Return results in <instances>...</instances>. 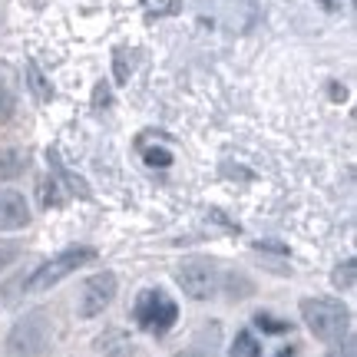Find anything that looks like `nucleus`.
Returning a JSON list of instances; mask_svg holds the SVG:
<instances>
[{
	"instance_id": "11",
	"label": "nucleus",
	"mask_w": 357,
	"mask_h": 357,
	"mask_svg": "<svg viewBox=\"0 0 357 357\" xmlns=\"http://www.w3.org/2000/svg\"><path fill=\"white\" fill-rule=\"evenodd\" d=\"M102 357H136V347L129 344V341H119V344L106 347V351H102Z\"/></svg>"
},
{
	"instance_id": "13",
	"label": "nucleus",
	"mask_w": 357,
	"mask_h": 357,
	"mask_svg": "<svg viewBox=\"0 0 357 357\" xmlns=\"http://www.w3.org/2000/svg\"><path fill=\"white\" fill-rule=\"evenodd\" d=\"M176 357H212L208 351H199V347H189V351H182V354H176Z\"/></svg>"
},
{
	"instance_id": "14",
	"label": "nucleus",
	"mask_w": 357,
	"mask_h": 357,
	"mask_svg": "<svg viewBox=\"0 0 357 357\" xmlns=\"http://www.w3.org/2000/svg\"><path fill=\"white\" fill-rule=\"evenodd\" d=\"M331 357H354V344L347 341V344H344V351H334Z\"/></svg>"
},
{
	"instance_id": "5",
	"label": "nucleus",
	"mask_w": 357,
	"mask_h": 357,
	"mask_svg": "<svg viewBox=\"0 0 357 357\" xmlns=\"http://www.w3.org/2000/svg\"><path fill=\"white\" fill-rule=\"evenodd\" d=\"M116 291H119V278L116 271H96L79 284V298H77V314L83 321L100 318L106 307L113 305Z\"/></svg>"
},
{
	"instance_id": "2",
	"label": "nucleus",
	"mask_w": 357,
	"mask_h": 357,
	"mask_svg": "<svg viewBox=\"0 0 357 357\" xmlns=\"http://www.w3.org/2000/svg\"><path fill=\"white\" fill-rule=\"evenodd\" d=\"M93 258H96V248H89V245H73V248L56 252V255H50L30 278H26V291L30 294L50 291V288H56V284L66 281L70 275H77L83 265H89Z\"/></svg>"
},
{
	"instance_id": "1",
	"label": "nucleus",
	"mask_w": 357,
	"mask_h": 357,
	"mask_svg": "<svg viewBox=\"0 0 357 357\" xmlns=\"http://www.w3.org/2000/svg\"><path fill=\"white\" fill-rule=\"evenodd\" d=\"M301 321L305 328L324 344H337L347 337L351 328V311L337 298H305L301 301Z\"/></svg>"
},
{
	"instance_id": "8",
	"label": "nucleus",
	"mask_w": 357,
	"mask_h": 357,
	"mask_svg": "<svg viewBox=\"0 0 357 357\" xmlns=\"http://www.w3.org/2000/svg\"><path fill=\"white\" fill-rule=\"evenodd\" d=\"M229 357H261V341L252 331H238L231 337Z\"/></svg>"
},
{
	"instance_id": "7",
	"label": "nucleus",
	"mask_w": 357,
	"mask_h": 357,
	"mask_svg": "<svg viewBox=\"0 0 357 357\" xmlns=\"http://www.w3.org/2000/svg\"><path fill=\"white\" fill-rule=\"evenodd\" d=\"M30 199L20 189H0V231L10 235V231H24L30 225Z\"/></svg>"
},
{
	"instance_id": "6",
	"label": "nucleus",
	"mask_w": 357,
	"mask_h": 357,
	"mask_svg": "<svg viewBox=\"0 0 357 357\" xmlns=\"http://www.w3.org/2000/svg\"><path fill=\"white\" fill-rule=\"evenodd\" d=\"M176 281L182 294L192 298V301H208L218 288V271L212 261H205V258H189V261H182L176 268Z\"/></svg>"
},
{
	"instance_id": "16",
	"label": "nucleus",
	"mask_w": 357,
	"mask_h": 357,
	"mask_svg": "<svg viewBox=\"0 0 357 357\" xmlns=\"http://www.w3.org/2000/svg\"><path fill=\"white\" fill-rule=\"evenodd\" d=\"M291 354H294V351H291V347H288V351H281L278 357H291Z\"/></svg>"
},
{
	"instance_id": "3",
	"label": "nucleus",
	"mask_w": 357,
	"mask_h": 357,
	"mask_svg": "<svg viewBox=\"0 0 357 357\" xmlns=\"http://www.w3.org/2000/svg\"><path fill=\"white\" fill-rule=\"evenodd\" d=\"M50 337H53V324L47 318V311H30L10 328L7 351L13 357H40L50 347Z\"/></svg>"
},
{
	"instance_id": "4",
	"label": "nucleus",
	"mask_w": 357,
	"mask_h": 357,
	"mask_svg": "<svg viewBox=\"0 0 357 357\" xmlns=\"http://www.w3.org/2000/svg\"><path fill=\"white\" fill-rule=\"evenodd\" d=\"M132 318H136V324L142 331L166 334L178 321V305L162 288H142L136 294V305H132Z\"/></svg>"
},
{
	"instance_id": "10",
	"label": "nucleus",
	"mask_w": 357,
	"mask_h": 357,
	"mask_svg": "<svg viewBox=\"0 0 357 357\" xmlns=\"http://www.w3.org/2000/svg\"><path fill=\"white\" fill-rule=\"evenodd\" d=\"M255 321H258V328H265V331H271V334L291 331V324H284V321H275L271 314H255Z\"/></svg>"
},
{
	"instance_id": "9",
	"label": "nucleus",
	"mask_w": 357,
	"mask_h": 357,
	"mask_svg": "<svg viewBox=\"0 0 357 357\" xmlns=\"http://www.w3.org/2000/svg\"><path fill=\"white\" fill-rule=\"evenodd\" d=\"M331 281H334V288H344V291H351V288H354V258H347L344 265L334 268Z\"/></svg>"
},
{
	"instance_id": "12",
	"label": "nucleus",
	"mask_w": 357,
	"mask_h": 357,
	"mask_svg": "<svg viewBox=\"0 0 357 357\" xmlns=\"http://www.w3.org/2000/svg\"><path fill=\"white\" fill-rule=\"evenodd\" d=\"M13 255H17V248H13V245H0V268L10 265Z\"/></svg>"
},
{
	"instance_id": "15",
	"label": "nucleus",
	"mask_w": 357,
	"mask_h": 357,
	"mask_svg": "<svg viewBox=\"0 0 357 357\" xmlns=\"http://www.w3.org/2000/svg\"><path fill=\"white\" fill-rule=\"evenodd\" d=\"M7 106H10V100H7V89L0 86V113H7Z\"/></svg>"
}]
</instances>
